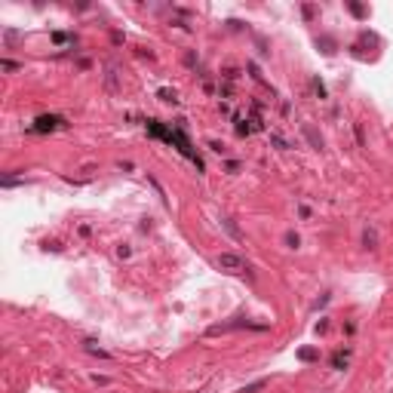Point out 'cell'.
<instances>
[{"mask_svg":"<svg viewBox=\"0 0 393 393\" xmlns=\"http://www.w3.org/2000/svg\"><path fill=\"white\" fill-rule=\"evenodd\" d=\"M218 267L227 271V274H240V271H246V261L240 255H234V252H221L218 255Z\"/></svg>","mask_w":393,"mask_h":393,"instance_id":"1","label":"cell"},{"mask_svg":"<svg viewBox=\"0 0 393 393\" xmlns=\"http://www.w3.org/2000/svg\"><path fill=\"white\" fill-rule=\"evenodd\" d=\"M62 126V117H40L37 120V129H56Z\"/></svg>","mask_w":393,"mask_h":393,"instance_id":"2","label":"cell"}]
</instances>
